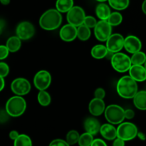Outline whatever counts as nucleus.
Returning <instances> with one entry per match:
<instances>
[{
	"label": "nucleus",
	"mask_w": 146,
	"mask_h": 146,
	"mask_svg": "<svg viewBox=\"0 0 146 146\" xmlns=\"http://www.w3.org/2000/svg\"><path fill=\"white\" fill-rule=\"evenodd\" d=\"M116 90L118 95L125 99L133 98L138 91L137 81L130 76H125L117 83Z\"/></svg>",
	"instance_id": "f257e3e1"
},
{
	"label": "nucleus",
	"mask_w": 146,
	"mask_h": 146,
	"mask_svg": "<svg viewBox=\"0 0 146 146\" xmlns=\"http://www.w3.org/2000/svg\"><path fill=\"white\" fill-rule=\"evenodd\" d=\"M62 22V16L57 9L47 10L40 17L39 25L43 29L52 31L58 29Z\"/></svg>",
	"instance_id": "f03ea898"
},
{
	"label": "nucleus",
	"mask_w": 146,
	"mask_h": 146,
	"mask_svg": "<svg viewBox=\"0 0 146 146\" xmlns=\"http://www.w3.org/2000/svg\"><path fill=\"white\" fill-rule=\"evenodd\" d=\"M27 108L25 100L20 96H15L7 101L6 104V111L10 116L19 117L22 115Z\"/></svg>",
	"instance_id": "7ed1b4c3"
},
{
	"label": "nucleus",
	"mask_w": 146,
	"mask_h": 146,
	"mask_svg": "<svg viewBox=\"0 0 146 146\" xmlns=\"http://www.w3.org/2000/svg\"><path fill=\"white\" fill-rule=\"evenodd\" d=\"M105 118L109 123L118 125L121 124L125 118V111L122 107L112 104L106 108Z\"/></svg>",
	"instance_id": "20e7f679"
},
{
	"label": "nucleus",
	"mask_w": 146,
	"mask_h": 146,
	"mask_svg": "<svg viewBox=\"0 0 146 146\" xmlns=\"http://www.w3.org/2000/svg\"><path fill=\"white\" fill-rule=\"evenodd\" d=\"M113 68L119 73H125L129 71L131 67V58L123 53H115L111 60Z\"/></svg>",
	"instance_id": "39448f33"
},
{
	"label": "nucleus",
	"mask_w": 146,
	"mask_h": 146,
	"mask_svg": "<svg viewBox=\"0 0 146 146\" xmlns=\"http://www.w3.org/2000/svg\"><path fill=\"white\" fill-rule=\"evenodd\" d=\"M138 128L135 124L130 122L121 123L117 128L118 138L125 141H129L138 136Z\"/></svg>",
	"instance_id": "423d86ee"
},
{
	"label": "nucleus",
	"mask_w": 146,
	"mask_h": 146,
	"mask_svg": "<svg viewBox=\"0 0 146 146\" xmlns=\"http://www.w3.org/2000/svg\"><path fill=\"white\" fill-rule=\"evenodd\" d=\"M85 18V11L78 6H74L67 12L66 19L68 24H72L76 27L84 24Z\"/></svg>",
	"instance_id": "0eeeda50"
},
{
	"label": "nucleus",
	"mask_w": 146,
	"mask_h": 146,
	"mask_svg": "<svg viewBox=\"0 0 146 146\" xmlns=\"http://www.w3.org/2000/svg\"><path fill=\"white\" fill-rule=\"evenodd\" d=\"M112 26L106 20H101L94 28V34L98 41H106L111 36Z\"/></svg>",
	"instance_id": "6e6552de"
},
{
	"label": "nucleus",
	"mask_w": 146,
	"mask_h": 146,
	"mask_svg": "<svg viewBox=\"0 0 146 146\" xmlns=\"http://www.w3.org/2000/svg\"><path fill=\"white\" fill-rule=\"evenodd\" d=\"M12 92L17 96H24L29 94L31 90L29 81L24 78H17L12 81L11 84Z\"/></svg>",
	"instance_id": "1a4fd4ad"
},
{
	"label": "nucleus",
	"mask_w": 146,
	"mask_h": 146,
	"mask_svg": "<svg viewBox=\"0 0 146 146\" xmlns=\"http://www.w3.org/2000/svg\"><path fill=\"white\" fill-rule=\"evenodd\" d=\"M16 34L21 40H28L34 36L35 34V28L29 21H22L17 26Z\"/></svg>",
	"instance_id": "9d476101"
},
{
	"label": "nucleus",
	"mask_w": 146,
	"mask_h": 146,
	"mask_svg": "<svg viewBox=\"0 0 146 146\" xmlns=\"http://www.w3.org/2000/svg\"><path fill=\"white\" fill-rule=\"evenodd\" d=\"M51 83V76L47 71H40L36 74L34 78V84L39 91H45Z\"/></svg>",
	"instance_id": "9b49d317"
},
{
	"label": "nucleus",
	"mask_w": 146,
	"mask_h": 146,
	"mask_svg": "<svg viewBox=\"0 0 146 146\" xmlns=\"http://www.w3.org/2000/svg\"><path fill=\"white\" fill-rule=\"evenodd\" d=\"M125 38L121 34H113L106 41V47L108 51L111 52L118 53L124 47Z\"/></svg>",
	"instance_id": "f8f14e48"
},
{
	"label": "nucleus",
	"mask_w": 146,
	"mask_h": 146,
	"mask_svg": "<svg viewBox=\"0 0 146 146\" xmlns=\"http://www.w3.org/2000/svg\"><path fill=\"white\" fill-rule=\"evenodd\" d=\"M124 48L128 52L133 54L141 51L142 48V43L138 37L133 35L128 36L125 38Z\"/></svg>",
	"instance_id": "ddd939ff"
},
{
	"label": "nucleus",
	"mask_w": 146,
	"mask_h": 146,
	"mask_svg": "<svg viewBox=\"0 0 146 146\" xmlns=\"http://www.w3.org/2000/svg\"><path fill=\"white\" fill-rule=\"evenodd\" d=\"M59 36L63 41L66 42L74 41L77 37L76 27L71 24H66L60 30Z\"/></svg>",
	"instance_id": "4468645a"
},
{
	"label": "nucleus",
	"mask_w": 146,
	"mask_h": 146,
	"mask_svg": "<svg viewBox=\"0 0 146 146\" xmlns=\"http://www.w3.org/2000/svg\"><path fill=\"white\" fill-rule=\"evenodd\" d=\"M88 110L91 115H93L94 116H99L105 112V103L103 101V99L94 98L89 103Z\"/></svg>",
	"instance_id": "2eb2a0df"
},
{
	"label": "nucleus",
	"mask_w": 146,
	"mask_h": 146,
	"mask_svg": "<svg viewBox=\"0 0 146 146\" xmlns=\"http://www.w3.org/2000/svg\"><path fill=\"white\" fill-rule=\"evenodd\" d=\"M130 76L135 81L142 82L146 80V69L142 65H132L129 70Z\"/></svg>",
	"instance_id": "dca6fc26"
},
{
	"label": "nucleus",
	"mask_w": 146,
	"mask_h": 146,
	"mask_svg": "<svg viewBox=\"0 0 146 146\" xmlns=\"http://www.w3.org/2000/svg\"><path fill=\"white\" fill-rule=\"evenodd\" d=\"M84 127L87 133H89L93 135H95L98 132H100L101 125L98 120L94 117H89L84 121Z\"/></svg>",
	"instance_id": "f3484780"
},
{
	"label": "nucleus",
	"mask_w": 146,
	"mask_h": 146,
	"mask_svg": "<svg viewBox=\"0 0 146 146\" xmlns=\"http://www.w3.org/2000/svg\"><path fill=\"white\" fill-rule=\"evenodd\" d=\"M100 133L103 138L108 141H114L115 138H118L117 129L111 124L105 123L101 125Z\"/></svg>",
	"instance_id": "a211bd4d"
},
{
	"label": "nucleus",
	"mask_w": 146,
	"mask_h": 146,
	"mask_svg": "<svg viewBox=\"0 0 146 146\" xmlns=\"http://www.w3.org/2000/svg\"><path fill=\"white\" fill-rule=\"evenodd\" d=\"M133 104L138 109L146 110V91H138L133 98Z\"/></svg>",
	"instance_id": "6ab92c4d"
},
{
	"label": "nucleus",
	"mask_w": 146,
	"mask_h": 146,
	"mask_svg": "<svg viewBox=\"0 0 146 146\" xmlns=\"http://www.w3.org/2000/svg\"><path fill=\"white\" fill-rule=\"evenodd\" d=\"M111 14L110 7L103 2L98 4L96 8V14L101 20H107Z\"/></svg>",
	"instance_id": "aec40b11"
},
{
	"label": "nucleus",
	"mask_w": 146,
	"mask_h": 146,
	"mask_svg": "<svg viewBox=\"0 0 146 146\" xmlns=\"http://www.w3.org/2000/svg\"><path fill=\"white\" fill-rule=\"evenodd\" d=\"M108 51V50L106 46H105L101 44H98V45H96L93 47L91 54V56L96 59H101L106 56Z\"/></svg>",
	"instance_id": "412c9836"
},
{
	"label": "nucleus",
	"mask_w": 146,
	"mask_h": 146,
	"mask_svg": "<svg viewBox=\"0 0 146 146\" xmlns=\"http://www.w3.org/2000/svg\"><path fill=\"white\" fill-rule=\"evenodd\" d=\"M21 38H19L18 36H11L8 38L7 41L6 46L9 50L10 52H17L19 50L21 46Z\"/></svg>",
	"instance_id": "4be33fe9"
},
{
	"label": "nucleus",
	"mask_w": 146,
	"mask_h": 146,
	"mask_svg": "<svg viewBox=\"0 0 146 146\" xmlns=\"http://www.w3.org/2000/svg\"><path fill=\"white\" fill-rule=\"evenodd\" d=\"M74 7V0H57L56 8L61 13L68 12Z\"/></svg>",
	"instance_id": "5701e85b"
},
{
	"label": "nucleus",
	"mask_w": 146,
	"mask_h": 146,
	"mask_svg": "<svg viewBox=\"0 0 146 146\" xmlns=\"http://www.w3.org/2000/svg\"><path fill=\"white\" fill-rule=\"evenodd\" d=\"M91 30L89 27L86 26L85 24L78 27L77 29V37L81 41H87L89 39L91 36Z\"/></svg>",
	"instance_id": "b1692460"
},
{
	"label": "nucleus",
	"mask_w": 146,
	"mask_h": 146,
	"mask_svg": "<svg viewBox=\"0 0 146 146\" xmlns=\"http://www.w3.org/2000/svg\"><path fill=\"white\" fill-rule=\"evenodd\" d=\"M109 5L115 10H124L129 6L130 0H108Z\"/></svg>",
	"instance_id": "393cba45"
},
{
	"label": "nucleus",
	"mask_w": 146,
	"mask_h": 146,
	"mask_svg": "<svg viewBox=\"0 0 146 146\" xmlns=\"http://www.w3.org/2000/svg\"><path fill=\"white\" fill-rule=\"evenodd\" d=\"M38 102L42 106H48L51 101V96L46 91H39L38 94Z\"/></svg>",
	"instance_id": "a878e982"
},
{
	"label": "nucleus",
	"mask_w": 146,
	"mask_h": 146,
	"mask_svg": "<svg viewBox=\"0 0 146 146\" xmlns=\"http://www.w3.org/2000/svg\"><path fill=\"white\" fill-rule=\"evenodd\" d=\"M14 146H32V142L29 135L21 134L14 141Z\"/></svg>",
	"instance_id": "bb28decb"
},
{
	"label": "nucleus",
	"mask_w": 146,
	"mask_h": 146,
	"mask_svg": "<svg viewBox=\"0 0 146 146\" xmlns=\"http://www.w3.org/2000/svg\"><path fill=\"white\" fill-rule=\"evenodd\" d=\"M94 135L89 133H84L80 135L78 140V145L79 146H91L94 141Z\"/></svg>",
	"instance_id": "cd10ccee"
},
{
	"label": "nucleus",
	"mask_w": 146,
	"mask_h": 146,
	"mask_svg": "<svg viewBox=\"0 0 146 146\" xmlns=\"http://www.w3.org/2000/svg\"><path fill=\"white\" fill-rule=\"evenodd\" d=\"M146 61V55L142 51L135 53L131 57V62L133 65H142Z\"/></svg>",
	"instance_id": "c85d7f7f"
},
{
	"label": "nucleus",
	"mask_w": 146,
	"mask_h": 146,
	"mask_svg": "<svg viewBox=\"0 0 146 146\" xmlns=\"http://www.w3.org/2000/svg\"><path fill=\"white\" fill-rule=\"evenodd\" d=\"M112 27H115V26H118L119 24H121L123 21V17L119 12H113L111 13L110 17H108V19L106 20Z\"/></svg>",
	"instance_id": "c756f323"
},
{
	"label": "nucleus",
	"mask_w": 146,
	"mask_h": 146,
	"mask_svg": "<svg viewBox=\"0 0 146 146\" xmlns=\"http://www.w3.org/2000/svg\"><path fill=\"white\" fill-rule=\"evenodd\" d=\"M80 135L78 131L75 130L70 131L66 135V142L69 144L70 145H73L74 144L77 143L79 140Z\"/></svg>",
	"instance_id": "7c9ffc66"
},
{
	"label": "nucleus",
	"mask_w": 146,
	"mask_h": 146,
	"mask_svg": "<svg viewBox=\"0 0 146 146\" xmlns=\"http://www.w3.org/2000/svg\"><path fill=\"white\" fill-rule=\"evenodd\" d=\"M97 21L94 17H91V16H87L86 17L85 20H84V24H85L86 26H87L88 27H89L90 29L91 28H95V27L97 24Z\"/></svg>",
	"instance_id": "2f4dec72"
},
{
	"label": "nucleus",
	"mask_w": 146,
	"mask_h": 146,
	"mask_svg": "<svg viewBox=\"0 0 146 146\" xmlns=\"http://www.w3.org/2000/svg\"><path fill=\"white\" fill-rule=\"evenodd\" d=\"M9 73V68L6 63H0V76L1 77H6Z\"/></svg>",
	"instance_id": "473e14b6"
},
{
	"label": "nucleus",
	"mask_w": 146,
	"mask_h": 146,
	"mask_svg": "<svg viewBox=\"0 0 146 146\" xmlns=\"http://www.w3.org/2000/svg\"><path fill=\"white\" fill-rule=\"evenodd\" d=\"M9 52H10L9 50L7 47V46L1 45L0 46V59L2 60L5 59L9 55Z\"/></svg>",
	"instance_id": "72a5a7b5"
},
{
	"label": "nucleus",
	"mask_w": 146,
	"mask_h": 146,
	"mask_svg": "<svg viewBox=\"0 0 146 146\" xmlns=\"http://www.w3.org/2000/svg\"><path fill=\"white\" fill-rule=\"evenodd\" d=\"M48 146H70V145L66 142V141H65L62 139H55L50 143Z\"/></svg>",
	"instance_id": "f704fd0d"
},
{
	"label": "nucleus",
	"mask_w": 146,
	"mask_h": 146,
	"mask_svg": "<svg viewBox=\"0 0 146 146\" xmlns=\"http://www.w3.org/2000/svg\"><path fill=\"white\" fill-rule=\"evenodd\" d=\"M10 115L7 113V111H4V110H1V112H0V122L1 123H4L5 122H7V121L9 118Z\"/></svg>",
	"instance_id": "c9c22d12"
},
{
	"label": "nucleus",
	"mask_w": 146,
	"mask_h": 146,
	"mask_svg": "<svg viewBox=\"0 0 146 146\" xmlns=\"http://www.w3.org/2000/svg\"><path fill=\"white\" fill-rule=\"evenodd\" d=\"M94 96H95V98H100V99H103V98L105 97L106 96V92L104 91V88H98L94 92Z\"/></svg>",
	"instance_id": "e433bc0d"
},
{
	"label": "nucleus",
	"mask_w": 146,
	"mask_h": 146,
	"mask_svg": "<svg viewBox=\"0 0 146 146\" xmlns=\"http://www.w3.org/2000/svg\"><path fill=\"white\" fill-rule=\"evenodd\" d=\"M91 146H107V144L102 139L96 138V139L94 140Z\"/></svg>",
	"instance_id": "4c0bfd02"
},
{
	"label": "nucleus",
	"mask_w": 146,
	"mask_h": 146,
	"mask_svg": "<svg viewBox=\"0 0 146 146\" xmlns=\"http://www.w3.org/2000/svg\"><path fill=\"white\" fill-rule=\"evenodd\" d=\"M135 116V112L132 109H127L125 111V117L126 119H133Z\"/></svg>",
	"instance_id": "58836bf2"
},
{
	"label": "nucleus",
	"mask_w": 146,
	"mask_h": 146,
	"mask_svg": "<svg viewBox=\"0 0 146 146\" xmlns=\"http://www.w3.org/2000/svg\"><path fill=\"white\" fill-rule=\"evenodd\" d=\"M125 141L119 138H116L113 143V146H125Z\"/></svg>",
	"instance_id": "ea45409f"
},
{
	"label": "nucleus",
	"mask_w": 146,
	"mask_h": 146,
	"mask_svg": "<svg viewBox=\"0 0 146 146\" xmlns=\"http://www.w3.org/2000/svg\"><path fill=\"white\" fill-rule=\"evenodd\" d=\"M19 135V134L17 131H11L9 133V138L11 140H13V141H15L18 138Z\"/></svg>",
	"instance_id": "a19ab883"
},
{
	"label": "nucleus",
	"mask_w": 146,
	"mask_h": 146,
	"mask_svg": "<svg viewBox=\"0 0 146 146\" xmlns=\"http://www.w3.org/2000/svg\"><path fill=\"white\" fill-rule=\"evenodd\" d=\"M138 137L141 140V141H145V140L146 139V136H145V134L143 133H141V132H138Z\"/></svg>",
	"instance_id": "79ce46f5"
},
{
	"label": "nucleus",
	"mask_w": 146,
	"mask_h": 146,
	"mask_svg": "<svg viewBox=\"0 0 146 146\" xmlns=\"http://www.w3.org/2000/svg\"><path fill=\"white\" fill-rule=\"evenodd\" d=\"M142 11L144 14H146V0H144L142 4Z\"/></svg>",
	"instance_id": "37998d69"
},
{
	"label": "nucleus",
	"mask_w": 146,
	"mask_h": 146,
	"mask_svg": "<svg viewBox=\"0 0 146 146\" xmlns=\"http://www.w3.org/2000/svg\"><path fill=\"white\" fill-rule=\"evenodd\" d=\"M1 90H0V91H2L4 88V86H5V82H4V77H1Z\"/></svg>",
	"instance_id": "c03bdc74"
},
{
	"label": "nucleus",
	"mask_w": 146,
	"mask_h": 146,
	"mask_svg": "<svg viewBox=\"0 0 146 146\" xmlns=\"http://www.w3.org/2000/svg\"><path fill=\"white\" fill-rule=\"evenodd\" d=\"M0 1L3 5H8L10 3V0H0Z\"/></svg>",
	"instance_id": "a18cd8bd"
},
{
	"label": "nucleus",
	"mask_w": 146,
	"mask_h": 146,
	"mask_svg": "<svg viewBox=\"0 0 146 146\" xmlns=\"http://www.w3.org/2000/svg\"><path fill=\"white\" fill-rule=\"evenodd\" d=\"M96 1H99V2H104V1H108V0H96Z\"/></svg>",
	"instance_id": "49530a36"
},
{
	"label": "nucleus",
	"mask_w": 146,
	"mask_h": 146,
	"mask_svg": "<svg viewBox=\"0 0 146 146\" xmlns=\"http://www.w3.org/2000/svg\"><path fill=\"white\" fill-rule=\"evenodd\" d=\"M145 69H146V61H145Z\"/></svg>",
	"instance_id": "de8ad7c7"
}]
</instances>
